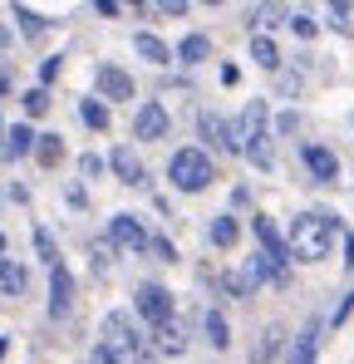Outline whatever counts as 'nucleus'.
<instances>
[{"label": "nucleus", "mask_w": 354, "mask_h": 364, "mask_svg": "<svg viewBox=\"0 0 354 364\" xmlns=\"http://www.w3.org/2000/svg\"><path fill=\"white\" fill-rule=\"evenodd\" d=\"M330 25L335 30H350V5H330Z\"/></svg>", "instance_id": "obj_31"}, {"label": "nucleus", "mask_w": 354, "mask_h": 364, "mask_svg": "<svg viewBox=\"0 0 354 364\" xmlns=\"http://www.w3.org/2000/svg\"><path fill=\"white\" fill-rule=\"evenodd\" d=\"M276 345H281V325H271V330L261 335V345H256V355H251V364H266L271 355H276Z\"/></svg>", "instance_id": "obj_24"}, {"label": "nucleus", "mask_w": 354, "mask_h": 364, "mask_svg": "<svg viewBox=\"0 0 354 364\" xmlns=\"http://www.w3.org/2000/svg\"><path fill=\"white\" fill-rule=\"evenodd\" d=\"M291 30L300 40H315V20H310V15H291Z\"/></svg>", "instance_id": "obj_29"}, {"label": "nucleus", "mask_w": 354, "mask_h": 364, "mask_svg": "<svg viewBox=\"0 0 354 364\" xmlns=\"http://www.w3.org/2000/svg\"><path fill=\"white\" fill-rule=\"evenodd\" d=\"M202 325H207L212 350H227V345H232V335H227V315H222V310H207V320H202Z\"/></svg>", "instance_id": "obj_20"}, {"label": "nucleus", "mask_w": 354, "mask_h": 364, "mask_svg": "<svg viewBox=\"0 0 354 364\" xmlns=\"http://www.w3.org/2000/svg\"><path fill=\"white\" fill-rule=\"evenodd\" d=\"M305 168H310L320 182H330L335 173H340V158H335L330 148H305Z\"/></svg>", "instance_id": "obj_11"}, {"label": "nucleus", "mask_w": 354, "mask_h": 364, "mask_svg": "<svg viewBox=\"0 0 354 364\" xmlns=\"http://www.w3.org/2000/svg\"><path fill=\"white\" fill-rule=\"evenodd\" d=\"M15 20H20L25 35H40V30H45V15H35L30 5H15Z\"/></svg>", "instance_id": "obj_26"}, {"label": "nucleus", "mask_w": 354, "mask_h": 364, "mask_svg": "<svg viewBox=\"0 0 354 364\" xmlns=\"http://www.w3.org/2000/svg\"><path fill=\"white\" fill-rule=\"evenodd\" d=\"M0 355H5V340H0Z\"/></svg>", "instance_id": "obj_36"}, {"label": "nucleus", "mask_w": 354, "mask_h": 364, "mask_svg": "<svg viewBox=\"0 0 354 364\" xmlns=\"http://www.w3.org/2000/svg\"><path fill=\"white\" fill-rule=\"evenodd\" d=\"M30 148H35V128L15 123V128L5 133V153H10V158H20V153H30Z\"/></svg>", "instance_id": "obj_19"}, {"label": "nucleus", "mask_w": 354, "mask_h": 364, "mask_svg": "<svg viewBox=\"0 0 354 364\" xmlns=\"http://www.w3.org/2000/svg\"><path fill=\"white\" fill-rule=\"evenodd\" d=\"M35 246H40V256H45L50 266H59V251H55V242H50V232H45V227L35 232Z\"/></svg>", "instance_id": "obj_28"}, {"label": "nucleus", "mask_w": 354, "mask_h": 364, "mask_svg": "<svg viewBox=\"0 0 354 364\" xmlns=\"http://www.w3.org/2000/svg\"><path fill=\"white\" fill-rule=\"evenodd\" d=\"M236 237H241L236 217H217V222H212V242L222 246V251H227V246H236Z\"/></svg>", "instance_id": "obj_22"}, {"label": "nucleus", "mask_w": 354, "mask_h": 364, "mask_svg": "<svg viewBox=\"0 0 354 364\" xmlns=\"http://www.w3.org/2000/svg\"><path fill=\"white\" fill-rule=\"evenodd\" d=\"M163 133H168V109L158 99H148L133 119V138H163Z\"/></svg>", "instance_id": "obj_7"}, {"label": "nucleus", "mask_w": 354, "mask_h": 364, "mask_svg": "<svg viewBox=\"0 0 354 364\" xmlns=\"http://www.w3.org/2000/svg\"><path fill=\"white\" fill-rule=\"evenodd\" d=\"M0 94H5V79H0Z\"/></svg>", "instance_id": "obj_35"}, {"label": "nucleus", "mask_w": 354, "mask_h": 364, "mask_svg": "<svg viewBox=\"0 0 354 364\" xmlns=\"http://www.w3.org/2000/svg\"><path fill=\"white\" fill-rule=\"evenodd\" d=\"M251 227H256V237H261V246H266V256H276V261H286V237L276 232V222H271V217H256Z\"/></svg>", "instance_id": "obj_13"}, {"label": "nucleus", "mask_w": 354, "mask_h": 364, "mask_svg": "<svg viewBox=\"0 0 354 364\" xmlns=\"http://www.w3.org/2000/svg\"><path fill=\"white\" fill-rule=\"evenodd\" d=\"M94 89H99V99H133V79L118 64H99L94 69Z\"/></svg>", "instance_id": "obj_6"}, {"label": "nucleus", "mask_w": 354, "mask_h": 364, "mask_svg": "<svg viewBox=\"0 0 354 364\" xmlns=\"http://www.w3.org/2000/svg\"><path fill=\"white\" fill-rule=\"evenodd\" d=\"M35 158H40L45 168H55L59 158H64V143H59V138H35Z\"/></svg>", "instance_id": "obj_23"}, {"label": "nucleus", "mask_w": 354, "mask_h": 364, "mask_svg": "<svg viewBox=\"0 0 354 364\" xmlns=\"http://www.w3.org/2000/svg\"><path fill=\"white\" fill-rule=\"evenodd\" d=\"M99 345L114 350L118 360H123V355H143V335H138V325H133L128 310H109V315H104V340H99Z\"/></svg>", "instance_id": "obj_4"}, {"label": "nucleus", "mask_w": 354, "mask_h": 364, "mask_svg": "<svg viewBox=\"0 0 354 364\" xmlns=\"http://www.w3.org/2000/svg\"><path fill=\"white\" fill-rule=\"evenodd\" d=\"M0 261H5V237H0Z\"/></svg>", "instance_id": "obj_34"}, {"label": "nucleus", "mask_w": 354, "mask_h": 364, "mask_svg": "<svg viewBox=\"0 0 354 364\" xmlns=\"http://www.w3.org/2000/svg\"><path fill=\"white\" fill-rule=\"evenodd\" d=\"M335 246V222L325 212H305L291 222V242H286V256H300V261H325Z\"/></svg>", "instance_id": "obj_1"}, {"label": "nucleus", "mask_w": 354, "mask_h": 364, "mask_svg": "<svg viewBox=\"0 0 354 364\" xmlns=\"http://www.w3.org/2000/svg\"><path fill=\"white\" fill-rule=\"evenodd\" d=\"M315 335H320V325L310 320V325L295 335V345H291V355H286V364H315Z\"/></svg>", "instance_id": "obj_12"}, {"label": "nucleus", "mask_w": 354, "mask_h": 364, "mask_svg": "<svg viewBox=\"0 0 354 364\" xmlns=\"http://www.w3.org/2000/svg\"><path fill=\"white\" fill-rule=\"evenodd\" d=\"M74 301V281H69V271L64 266H50V315H64Z\"/></svg>", "instance_id": "obj_10"}, {"label": "nucleus", "mask_w": 354, "mask_h": 364, "mask_svg": "<svg viewBox=\"0 0 354 364\" xmlns=\"http://www.w3.org/2000/svg\"><path fill=\"white\" fill-rule=\"evenodd\" d=\"M89 364H123L114 355V350H104V345H94V355H89Z\"/></svg>", "instance_id": "obj_32"}, {"label": "nucleus", "mask_w": 354, "mask_h": 364, "mask_svg": "<svg viewBox=\"0 0 354 364\" xmlns=\"http://www.w3.org/2000/svg\"><path fill=\"white\" fill-rule=\"evenodd\" d=\"M153 335H158V350H163V355H182V350H187V340H182L177 320H163V325H158Z\"/></svg>", "instance_id": "obj_16"}, {"label": "nucleus", "mask_w": 354, "mask_h": 364, "mask_svg": "<svg viewBox=\"0 0 354 364\" xmlns=\"http://www.w3.org/2000/svg\"><path fill=\"white\" fill-rule=\"evenodd\" d=\"M266 119H271V109H266V99H251V109L241 114V153H251V163L256 168H271V133H266Z\"/></svg>", "instance_id": "obj_2"}, {"label": "nucleus", "mask_w": 354, "mask_h": 364, "mask_svg": "<svg viewBox=\"0 0 354 364\" xmlns=\"http://www.w3.org/2000/svg\"><path fill=\"white\" fill-rule=\"evenodd\" d=\"M45 109H50V94L45 89H30L25 94V114H45Z\"/></svg>", "instance_id": "obj_27"}, {"label": "nucleus", "mask_w": 354, "mask_h": 364, "mask_svg": "<svg viewBox=\"0 0 354 364\" xmlns=\"http://www.w3.org/2000/svg\"><path fill=\"white\" fill-rule=\"evenodd\" d=\"M207 55H212V45H207V35H187V40L177 45V60H182V64H202Z\"/></svg>", "instance_id": "obj_18"}, {"label": "nucleus", "mask_w": 354, "mask_h": 364, "mask_svg": "<svg viewBox=\"0 0 354 364\" xmlns=\"http://www.w3.org/2000/svg\"><path fill=\"white\" fill-rule=\"evenodd\" d=\"M79 114H84L89 128H109V109H104L99 99H84V104H79Z\"/></svg>", "instance_id": "obj_25"}, {"label": "nucleus", "mask_w": 354, "mask_h": 364, "mask_svg": "<svg viewBox=\"0 0 354 364\" xmlns=\"http://www.w3.org/2000/svg\"><path fill=\"white\" fill-rule=\"evenodd\" d=\"M202 133H207L222 153H241V138H236V128L222 119V114H202Z\"/></svg>", "instance_id": "obj_8"}, {"label": "nucleus", "mask_w": 354, "mask_h": 364, "mask_svg": "<svg viewBox=\"0 0 354 364\" xmlns=\"http://www.w3.org/2000/svg\"><path fill=\"white\" fill-rule=\"evenodd\" d=\"M25 286H30L25 266H20V261H0V296H20Z\"/></svg>", "instance_id": "obj_15"}, {"label": "nucleus", "mask_w": 354, "mask_h": 364, "mask_svg": "<svg viewBox=\"0 0 354 364\" xmlns=\"http://www.w3.org/2000/svg\"><path fill=\"white\" fill-rule=\"evenodd\" d=\"M251 60L261 64V69H276V64H281V50H276V40L256 35V40H251Z\"/></svg>", "instance_id": "obj_21"}, {"label": "nucleus", "mask_w": 354, "mask_h": 364, "mask_svg": "<svg viewBox=\"0 0 354 364\" xmlns=\"http://www.w3.org/2000/svg\"><path fill=\"white\" fill-rule=\"evenodd\" d=\"M109 237H114L118 246H128V251H143V246H148V232L138 227V217H114V222H109Z\"/></svg>", "instance_id": "obj_9"}, {"label": "nucleus", "mask_w": 354, "mask_h": 364, "mask_svg": "<svg viewBox=\"0 0 354 364\" xmlns=\"http://www.w3.org/2000/svg\"><path fill=\"white\" fill-rule=\"evenodd\" d=\"M133 305H138V315H143V320H148L153 330H158L163 320H173V296H168L163 286H153V281H148V286H143V291L133 296Z\"/></svg>", "instance_id": "obj_5"}, {"label": "nucleus", "mask_w": 354, "mask_h": 364, "mask_svg": "<svg viewBox=\"0 0 354 364\" xmlns=\"http://www.w3.org/2000/svg\"><path fill=\"white\" fill-rule=\"evenodd\" d=\"M5 40H10V30H5V25H0V50H5Z\"/></svg>", "instance_id": "obj_33"}, {"label": "nucleus", "mask_w": 354, "mask_h": 364, "mask_svg": "<svg viewBox=\"0 0 354 364\" xmlns=\"http://www.w3.org/2000/svg\"><path fill=\"white\" fill-rule=\"evenodd\" d=\"M109 163H114V173H118L123 182H143V163L133 158V148H118V153L109 158Z\"/></svg>", "instance_id": "obj_17"}, {"label": "nucleus", "mask_w": 354, "mask_h": 364, "mask_svg": "<svg viewBox=\"0 0 354 364\" xmlns=\"http://www.w3.org/2000/svg\"><path fill=\"white\" fill-rule=\"evenodd\" d=\"M79 173H84V178H99V173H104V158L84 153V158H79Z\"/></svg>", "instance_id": "obj_30"}, {"label": "nucleus", "mask_w": 354, "mask_h": 364, "mask_svg": "<svg viewBox=\"0 0 354 364\" xmlns=\"http://www.w3.org/2000/svg\"><path fill=\"white\" fill-rule=\"evenodd\" d=\"M168 178H173V187H182V192H202V187L212 182V158H207L202 148H177L173 163H168Z\"/></svg>", "instance_id": "obj_3"}, {"label": "nucleus", "mask_w": 354, "mask_h": 364, "mask_svg": "<svg viewBox=\"0 0 354 364\" xmlns=\"http://www.w3.org/2000/svg\"><path fill=\"white\" fill-rule=\"evenodd\" d=\"M133 50H138L143 60H153V64H168V60H173V50H168L158 35H148V30H138V35H133Z\"/></svg>", "instance_id": "obj_14"}]
</instances>
